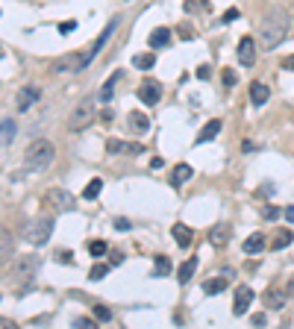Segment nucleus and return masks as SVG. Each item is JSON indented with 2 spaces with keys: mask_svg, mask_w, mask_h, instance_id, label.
Segmentation results:
<instances>
[{
  "mask_svg": "<svg viewBox=\"0 0 294 329\" xmlns=\"http://www.w3.org/2000/svg\"><path fill=\"white\" fill-rule=\"evenodd\" d=\"M291 30V15L282 9H271L265 21L259 24V44L265 50H274L277 44H282V38Z\"/></svg>",
  "mask_w": 294,
  "mask_h": 329,
  "instance_id": "f257e3e1",
  "label": "nucleus"
},
{
  "mask_svg": "<svg viewBox=\"0 0 294 329\" xmlns=\"http://www.w3.org/2000/svg\"><path fill=\"white\" fill-rule=\"evenodd\" d=\"M53 162H56V147L47 139H35L24 153V168L33 173H44Z\"/></svg>",
  "mask_w": 294,
  "mask_h": 329,
  "instance_id": "f03ea898",
  "label": "nucleus"
},
{
  "mask_svg": "<svg viewBox=\"0 0 294 329\" xmlns=\"http://www.w3.org/2000/svg\"><path fill=\"white\" fill-rule=\"evenodd\" d=\"M121 21H124L121 15L109 18V24H106L103 30H100V35H97V38H94V41H91V47H88V50L83 53V59H80V74H83V71H86V68H91V62H94V59H97V56H100V53H103L106 41H109V38H112V35H115V30H118V27H121Z\"/></svg>",
  "mask_w": 294,
  "mask_h": 329,
  "instance_id": "7ed1b4c3",
  "label": "nucleus"
},
{
  "mask_svg": "<svg viewBox=\"0 0 294 329\" xmlns=\"http://www.w3.org/2000/svg\"><path fill=\"white\" fill-rule=\"evenodd\" d=\"M53 218H47V215H38V218H33V221H27L24 224V238L30 244H35V247H41V244H47V238L53 235Z\"/></svg>",
  "mask_w": 294,
  "mask_h": 329,
  "instance_id": "20e7f679",
  "label": "nucleus"
},
{
  "mask_svg": "<svg viewBox=\"0 0 294 329\" xmlns=\"http://www.w3.org/2000/svg\"><path fill=\"white\" fill-rule=\"evenodd\" d=\"M94 115H97V109H94V97L80 100V103L74 106L71 118H68V129H71V133H83V129H88L91 121H94Z\"/></svg>",
  "mask_w": 294,
  "mask_h": 329,
  "instance_id": "39448f33",
  "label": "nucleus"
},
{
  "mask_svg": "<svg viewBox=\"0 0 294 329\" xmlns=\"http://www.w3.org/2000/svg\"><path fill=\"white\" fill-rule=\"evenodd\" d=\"M38 268H41V261H38V256H21V259L15 261V279H18V285H33V279L38 277Z\"/></svg>",
  "mask_w": 294,
  "mask_h": 329,
  "instance_id": "423d86ee",
  "label": "nucleus"
},
{
  "mask_svg": "<svg viewBox=\"0 0 294 329\" xmlns=\"http://www.w3.org/2000/svg\"><path fill=\"white\" fill-rule=\"evenodd\" d=\"M44 203L50 209H56V212H71V209L77 206V197L65 188H50L44 194Z\"/></svg>",
  "mask_w": 294,
  "mask_h": 329,
  "instance_id": "0eeeda50",
  "label": "nucleus"
},
{
  "mask_svg": "<svg viewBox=\"0 0 294 329\" xmlns=\"http://www.w3.org/2000/svg\"><path fill=\"white\" fill-rule=\"evenodd\" d=\"M106 150L112 156H141L144 144L141 141H124V139H106Z\"/></svg>",
  "mask_w": 294,
  "mask_h": 329,
  "instance_id": "6e6552de",
  "label": "nucleus"
},
{
  "mask_svg": "<svg viewBox=\"0 0 294 329\" xmlns=\"http://www.w3.org/2000/svg\"><path fill=\"white\" fill-rule=\"evenodd\" d=\"M136 94H139V100L144 106H156L159 100H162V83H156V80H144Z\"/></svg>",
  "mask_w": 294,
  "mask_h": 329,
  "instance_id": "1a4fd4ad",
  "label": "nucleus"
},
{
  "mask_svg": "<svg viewBox=\"0 0 294 329\" xmlns=\"http://www.w3.org/2000/svg\"><path fill=\"white\" fill-rule=\"evenodd\" d=\"M253 288L250 285H239L236 288V300H232V314L236 317H242V314H247V309H250V303H253Z\"/></svg>",
  "mask_w": 294,
  "mask_h": 329,
  "instance_id": "9d476101",
  "label": "nucleus"
},
{
  "mask_svg": "<svg viewBox=\"0 0 294 329\" xmlns=\"http://www.w3.org/2000/svg\"><path fill=\"white\" fill-rule=\"evenodd\" d=\"M147 44H150V50H165V47H171V30H168V27H153L150 35H147Z\"/></svg>",
  "mask_w": 294,
  "mask_h": 329,
  "instance_id": "9b49d317",
  "label": "nucleus"
},
{
  "mask_svg": "<svg viewBox=\"0 0 294 329\" xmlns=\"http://www.w3.org/2000/svg\"><path fill=\"white\" fill-rule=\"evenodd\" d=\"M253 62H256V41L250 35H244L242 41H239V65L250 68Z\"/></svg>",
  "mask_w": 294,
  "mask_h": 329,
  "instance_id": "f8f14e48",
  "label": "nucleus"
},
{
  "mask_svg": "<svg viewBox=\"0 0 294 329\" xmlns=\"http://www.w3.org/2000/svg\"><path fill=\"white\" fill-rule=\"evenodd\" d=\"M124 77V71H112L109 74V80L103 83V88H100V94H97V103H112V97H115V86H118V80Z\"/></svg>",
  "mask_w": 294,
  "mask_h": 329,
  "instance_id": "ddd939ff",
  "label": "nucleus"
},
{
  "mask_svg": "<svg viewBox=\"0 0 294 329\" xmlns=\"http://www.w3.org/2000/svg\"><path fill=\"white\" fill-rule=\"evenodd\" d=\"M80 59H83V53H68V56H62V59L53 62V71H56V74H65V71L80 74Z\"/></svg>",
  "mask_w": 294,
  "mask_h": 329,
  "instance_id": "4468645a",
  "label": "nucleus"
},
{
  "mask_svg": "<svg viewBox=\"0 0 294 329\" xmlns=\"http://www.w3.org/2000/svg\"><path fill=\"white\" fill-rule=\"evenodd\" d=\"M262 300H265V306H268L271 312H279V309L285 306V300H288V291H279L277 285H274V288H268V291L262 294Z\"/></svg>",
  "mask_w": 294,
  "mask_h": 329,
  "instance_id": "2eb2a0df",
  "label": "nucleus"
},
{
  "mask_svg": "<svg viewBox=\"0 0 294 329\" xmlns=\"http://www.w3.org/2000/svg\"><path fill=\"white\" fill-rule=\"evenodd\" d=\"M191 176H194V168L189 162H180V165H173V171H171V185L173 188H183Z\"/></svg>",
  "mask_w": 294,
  "mask_h": 329,
  "instance_id": "dca6fc26",
  "label": "nucleus"
},
{
  "mask_svg": "<svg viewBox=\"0 0 294 329\" xmlns=\"http://www.w3.org/2000/svg\"><path fill=\"white\" fill-rule=\"evenodd\" d=\"M41 100V88L38 86H27V88H21V94H18V109L21 112H27L33 103H38Z\"/></svg>",
  "mask_w": 294,
  "mask_h": 329,
  "instance_id": "f3484780",
  "label": "nucleus"
},
{
  "mask_svg": "<svg viewBox=\"0 0 294 329\" xmlns=\"http://www.w3.org/2000/svg\"><path fill=\"white\" fill-rule=\"evenodd\" d=\"M15 256V238L6 226H0V261H9Z\"/></svg>",
  "mask_w": 294,
  "mask_h": 329,
  "instance_id": "a211bd4d",
  "label": "nucleus"
},
{
  "mask_svg": "<svg viewBox=\"0 0 294 329\" xmlns=\"http://www.w3.org/2000/svg\"><path fill=\"white\" fill-rule=\"evenodd\" d=\"M229 241V224H215L209 229V244L212 247H224Z\"/></svg>",
  "mask_w": 294,
  "mask_h": 329,
  "instance_id": "6ab92c4d",
  "label": "nucleus"
},
{
  "mask_svg": "<svg viewBox=\"0 0 294 329\" xmlns=\"http://www.w3.org/2000/svg\"><path fill=\"white\" fill-rule=\"evenodd\" d=\"M242 250L247 253V256H256V253H262V250H265V235H262V232L247 235V238L242 241Z\"/></svg>",
  "mask_w": 294,
  "mask_h": 329,
  "instance_id": "aec40b11",
  "label": "nucleus"
},
{
  "mask_svg": "<svg viewBox=\"0 0 294 329\" xmlns=\"http://www.w3.org/2000/svg\"><path fill=\"white\" fill-rule=\"evenodd\" d=\"M171 235H173V241H177V247H189V244L194 241V232H191V226H186V224H173Z\"/></svg>",
  "mask_w": 294,
  "mask_h": 329,
  "instance_id": "412c9836",
  "label": "nucleus"
},
{
  "mask_svg": "<svg viewBox=\"0 0 294 329\" xmlns=\"http://www.w3.org/2000/svg\"><path fill=\"white\" fill-rule=\"evenodd\" d=\"M194 271H197V256H189V259L177 268V282H180V285H186V282L194 277Z\"/></svg>",
  "mask_w": 294,
  "mask_h": 329,
  "instance_id": "4be33fe9",
  "label": "nucleus"
},
{
  "mask_svg": "<svg viewBox=\"0 0 294 329\" xmlns=\"http://www.w3.org/2000/svg\"><path fill=\"white\" fill-rule=\"evenodd\" d=\"M268 97H271V88L265 86V83H253L250 86V103L253 106H265Z\"/></svg>",
  "mask_w": 294,
  "mask_h": 329,
  "instance_id": "5701e85b",
  "label": "nucleus"
},
{
  "mask_svg": "<svg viewBox=\"0 0 294 329\" xmlns=\"http://www.w3.org/2000/svg\"><path fill=\"white\" fill-rule=\"evenodd\" d=\"M218 133H221V121H218V118H212V121H209L200 133H197V139H194V141H197V144H206V141H212Z\"/></svg>",
  "mask_w": 294,
  "mask_h": 329,
  "instance_id": "b1692460",
  "label": "nucleus"
},
{
  "mask_svg": "<svg viewBox=\"0 0 294 329\" xmlns=\"http://www.w3.org/2000/svg\"><path fill=\"white\" fill-rule=\"evenodd\" d=\"M127 123H130V129H133V133H147V129H150V118H147V115H141V112H130Z\"/></svg>",
  "mask_w": 294,
  "mask_h": 329,
  "instance_id": "393cba45",
  "label": "nucleus"
},
{
  "mask_svg": "<svg viewBox=\"0 0 294 329\" xmlns=\"http://www.w3.org/2000/svg\"><path fill=\"white\" fill-rule=\"evenodd\" d=\"M153 65H156V50L153 53H136V56H133V68L150 71Z\"/></svg>",
  "mask_w": 294,
  "mask_h": 329,
  "instance_id": "a878e982",
  "label": "nucleus"
},
{
  "mask_svg": "<svg viewBox=\"0 0 294 329\" xmlns=\"http://www.w3.org/2000/svg\"><path fill=\"white\" fill-rule=\"evenodd\" d=\"M15 133H18V126H15V121H12V118L0 121V141H3V144H12Z\"/></svg>",
  "mask_w": 294,
  "mask_h": 329,
  "instance_id": "bb28decb",
  "label": "nucleus"
},
{
  "mask_svg": "<svg viewBox=\"0 0 294 329\" xmlns=\"http://www.w3.org/2000/svg\"><path fill=\"white\" fill-rule=\"evenodd\" d=\"M153 274H150V277L153 279H159V277H165V274H168V271H171V259H168V256H153Z\"/></svg>",
  "mask_w": 294,
  "mask_h": 329,
  "instance_id": "cd10ccee",
  "label": "nucleus"
},
{
  "mask_svg": "<svg viewBox=\"0 0 294 329\" xmlns=\"http://www.w3.org/2000/svg\"><path fill=\"white\" fill-rule=\"evenodd\" d=\"M226 279H221V277H215V279H209V282H203V291L206 294H221V291H226Z\"/></svg>",
  "mask_w": 294,
  "mask_h": 329,
  "instance_id": "c85d7f7f",
  "label": "nucleus"
},
{
  "mask_svg": "<svg viewBox=\"0 0 294 329\" xmlns=\"http://www.w3.org/2000/svg\"><path fill=\"white\" fill-rule=\"evenodd\" d=\"M100 191H103V179H91L86 185V191H83V200H94V197H100Z\"/></svg>",
  "mask_w": 294,
  "mask_h": 329,
  "instance_id": "c756f323",
  "label": "nucleus"
},
{
  "mask_svg": "<svg viewBox=\"0 0 294 329\" xmlns=\"http://www.w3.org/2000/svg\"><path fill=\"white\" fill-rule=\"evenodd\" d=\"M291 241H294V232H291V229H282V232H277V238H274L271 247H274V250H285Z\"/></svg>",
  "mask_w": 294,
  "mask_h": 329,
  "instance_id": "7c9ffc66",
  "label": "nucleus"
},
{
  "mask_svg": "<svg viewBox=\"0 0 294 329\" xmlns=\"http://www.w3.org/2000/svg\"><path fill=\"white\" fill-rule=\"evenodd\" d=\"M109 271H112V265H106V261H94V265H91V271H88V279H94V282H97V279H103Z\"/></svg>",
  "mask_w": 294,
  "mask_h": 329,
  "instance_id": "2f4dec72",
  "label": "nucleus"
},
{
  "mask_svg": "<svg viewBox=\"0 0 294 329\" xmlns=\"http://www.w3.org/2000/svg\"><path fill=\"white\" fill-rule=\"evenodd\" d=\"M106 250H109V244L100 241V238H97V241H88V253H91V259H100Z\"/></svg>",
  "mask_w": 294,
  "mask_h": 329,
  "instance_id": "473e14b6",
  "label": "nucleus"
},
{
  "mask_svg": "<svg viewBox=\"0 0 294 329\" xmlns=\"http://www.w3.org/2000/svg\"><path fill=\"white\" fill-rule=\"evenodd\" d=\"M94 317H97L100 323H109V320H112V309L103 306V303H97V306H94Z\"/></svg>",
  "mask_w": 294,
  "mask_h": 329,
  "instance_id": "72a5a7b5",
  "label": "nucleus"
},
{
  "mask_svg": "<svg viewBox=\"0 0 294 329\" xmlns=\"http://www.w3.org/2000/svg\"><path fill=\"white\" fill-rule=\"evenodd\" d=\"M239 18H242V12H239L236 6H229L224 15H221V24H232V21H239Z\"/></svg>",
  "mask_w": 294,
  "mask_h": 329,
  "instance_id": "f704fd0d",
  "label": "nucleus"
},
{
  "mask_svg": "<svg viewBox=\"0 0 294 329\" xmlns=\"http://www.w3.org/2000/svg\"><path fill=\"white\" fill-rule=\"evenodd\" d=\"M74 30H77V21H65V24H59V33H62V35L74 33Z\"/></svg>",
  "mask_w": 294,
  "mask_h": 329,
  "instance_id": "c9c22d12",
  "label": "nucleus"
},
{
  "mask_svg": "<svg viewBox=\"0 0 294 329\" xmlns=\"http://www.w3.org/2000/svg\"><path fill=\"white\" fill-rule=\"evenodd\" d=\"M279 215H282V209H277V206H268V209H265V218H268V221H277Z\"/></svg>",
  "mask_w": 294,
  "mask_h": 329,
  "instance_id": "e433bc0d",
  "label": "nucleus"
},
{
  "mask_svg": "<svg viewBox=\"0 0 294 329\" xmlns=\"http://www.w3.org/2000/svg\"><path fill=\"white\" fill-rule=\"evenodd\" d=\"M74 326H77V329H88V326H94V320H88V317H77Z\"/></svg>",
  "mask_w": 294,
  "mask_h": 329,
  "instance_id": "4c0bfd02",
  "label": "nucleus"
},
{
  "mask_svg": "<svg viewBox=\"0 0 294 329\" xmlns=\"http://www.w3.org/2000/svg\"><path fill=\"white\" fill-rule=\"evenodd\" d=\"M71 256H74V253H68V250H59V253H56V261H62V265H68V261H74V259H71Z\"/></svg>",
  "mask_w": 294,
  "mask_h": 329,
  "instance_id": "58836bf2",
  "label": "nucleus"
},
{
  "mask_svg": "<svg viewBox=\"0 0 294 329\" xmlns=\"http://www.w3.org/2000/svg\"><path fill=\"white\" fill-rule=\"evenodd\" d=\"M232 83H236V74H232V71L226 68V71H224V86L229 88V86H232Z\"/></svg>",
  "mask_w": 294,
  "mask_h": 329,
  "instance_id": "ea45409f",
  "label": "nucleus"
},
{
  "mask_svg": "<svg viewBox=\"0 0 294 329\" xmlns=\"http://www.w3.org/2000/svg\"><path fill=\"white\" fill-rule=\"evenodd\" d=\"M197 80H209V65H200V68H197Z\"/></svg>",
  "mask_w": 294,
  "mask_h": 329,
  "instance_id": "a19ab883",
  "label": "nucleus"
},
{
  "mask_svg": "<svg viewBox=\"0 0 294 329\" xmlns=\"http://www.w3.org/2000/svg\"><path fill=\"white\" fill-rule=\"evenodd\" d=\"M282 68H285V71H294V53H291V56H285V59H282Z\"/></svg>",
  "mask_w": 294,
  "mask_h": 329,
  "instance_id": "79ce46f5",
  "label": "nucleus"
},
{
  "mask_svg": "<svg viewBox=\"0 0 294 329\" xmlns=\"http://www.w3.org/2000/svg\"><path fill=\"white\" fill-rule=\"evenodd\" d=\"M250 323H253V326H265V314H253Z\"/></svg>",
  "mask_w": 294,
  "mask_h": 329,
  "instance_id": "37998d69",
  "label": "nucleus"
},
{
  "mask_svg": "<svg viewBox=\"0 0 294 329\" xmlns=\"http://www.w3.org/2000/svg\"><path fill=\"white\" fill-rule=\"evenodd\" d=\"M109 265H112V268H115V265H124V256H121V253H112V259H109Z\"/></svg>",
  "mask_w": 294,
  "mask_h": 329,
  "instance_id": "c03bdc74",
  "label": "nucleus"
},
{
  "mask_svg": "<svg viewBox=\"0 0 294 329\" xmlns=\"http://www.w3.org/2000/svg\"><path fill=\"white\" fill-rule=\"evenodd\" d=\"M180 35L189 41V38H194V30H191V27H183V30H180Z\"/></svg>",
  "mask_w": 294,
  "mask_h": 329,
  "instance_id": "a18cd8bd",
  "label": "nucleus"
},
{
  "mask_svg": "<svg viewBox=\"0 0 294 329\" xmlns=\"http://www.w3.org/2000/svg\"><path fill=\"white\" fill-rule=\"evenodd\" d=\"M115 229H130V221H127V218H118V221H115Z\"/></svg>",
  "mask_w": 294,
  "mask_h": 329,
  "instance_id": "49530a36",
  "label": "nucleus"
},
{
  "mask_svg": "<svg viewBox=\"0 0 294 329\" xmlns=\"http://www.w3.org/2000/svg\"><path fill=\"white\" fill-rule=\"evenodd\" d=\"M282 215H285V221H288V224H294V206H285Z\"/></svg>",
  "mask_w": 294,
  "mask_h": 329,
  "instance_id": "de8ad7c7",
  "label": "nucleus"
},
{
  "mask_svg": "<svg viewBox=\"0 0 294 329\" xmlns=\"http://www.w3.org/2000/svg\"><path fill=\"white\" fill-rule=\"evenodd\" d=\"M0 329H15V323L9 317H0Z\"/></svg>",
  "mask_w": 294,
  "mask_h": 329,
  "instance_id": "09e8293b",
  "label": "nucleus"
},
{
  "mask_svg": "<svg viewBox=\"0 0 294 329\" xmlns=\"http://www.w3.org/2000/svg\"><path fill=\"white\" fill-rule=\"evenodd\" d=\"M162 165H165V159H162V156H156L153 162H150V168H153V171H159V168H162Z\"/></svg>",
  "mask_w": 294,
  "mask_h": 329,
  "instance_id": "8fccbe9b",
  "label": "nucleus"
},
{
  "mask_svg": "<svg viewBox=\"0 0 294 329\" xmlns=\"http://www.w3.org/2000/svg\"><path fill=\"white\" fill-rule=\"evenodd\" d=\"M262 194H265V197H271V194H274V185H271V182H265V185H262Z\"/></svg>",
  "mask_w": 294,
  "mask_h": 329,
  "instance_id": "3c124183",
  "label": "nucleus"
},
{
  "mask_svg": "<svg viewBox=\"0 0 294 329\" xmlns=\"http://www.w3.org/2000/svg\"><path fill=\"white\" fill-rule=\"evenodd\" d=\"M288 294H294V277H291V282H288Z\"/></svg>",
  "mask_w": 294,
  "mask_h": 329,
  "instance_id": "603ef678",
  "label": "nucleus"
}]
</instances>
